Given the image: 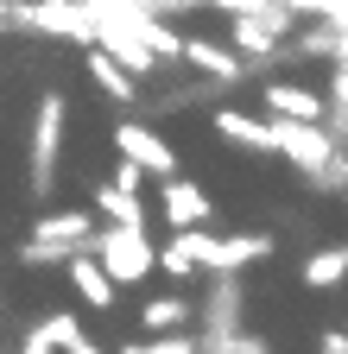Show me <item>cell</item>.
<instances>
[{
    "mask_svg": "<svg viewBox=\"0 0 348 354\" xmlns=\"http://www.w3.org/2000/svg\"><path fill=\"white\" fill-rule=\"evenodd\" d=\"M273 152L291 158V171L311 190H342L336 171H329L336 165V140L323 133V120H285V114H273Z\"/></svg>",
    "mask_w": 348,
    "mask_h": 354,
    "instance_id": "1",
    "label": "cell"
},
{
    "mask_svg": "<svg viewBox=\"0 0 348 354\" xmlns=\"http://www.w3.org/2000/svg\"><path fill=\"white\" fill-rule=\"evenodd\" d=\"M89 253H95V266H102V272H108L120 291L158 272V259H152V234H146V228H120V221H108V228H95Z\"/></svg>",
    "mask_w": 348,
    "mask_h": 354,
    "instance_id": "2",
    "label": "cell"
},
{
    "mask_svg": "<svg viewBox=\"0 0 348 354\" xmlns=\"http://www.w3.org/2000/svg\"><path fill=\"white\" fill-rule=\"evenodd\" d=\"M178 241L190 247L196 272H247V266H259L273 253V234H209L203 221L196 228H178Z\"/></svg>",
    "mask_w": 348,
    "mask_h": 354,
    "instance_id": "3",
    "label": "cell"
},
{
    "mask_svg": "<svg viewBox=\"0 0 348 354\" xmlns=\"http://www.w3.org/2000/svg\"><path fill=\"white\" fill-rule=\"evenodd\" d=\"M7 26L13 32H45V38H70V44H89V7L82 0H7Z\"/></svg>",
    "mask_w": 348,
    "mask_h": 354,
    "instance_id": "4",
    "label": "cell"
},
{
    "mask_svg": "<svg viewBox=\"0 0 348 354\" xmlns=\"http://www.w3.org/2000/svg\"><path fill=\"white\" fill-rule=\"evenodd\" d=\"M64 127H70V102H64V95H38V114H32V190H38V196L57 184Z\"/></svg>",
    "mask_w": 348,
    "mask_h": 354,
    "instance_id": "5",
    "label": "cell"
},
{
    "mask_svg": "<svg viewBox=\"0 0 348 354\" xmlns=\"http://www.w3.org/2000/svg\"><path fill=\"white\" fill-rule=\"evenodd\" d=\"M235 329H241V272H215L209 279V304H203V335H196V348L235 354Z\"/></svg>",
    "mask_w": 348,
    "mask_h": 354,
    "instance_id": "6",
    "label": "cell"
},
{
    "mask_svg": "<svg viewBox=\"0 0 348 354\" xmlns=\"http://www.w3.org/2000/svg\"><path fill=\"white\" fill-rule=\"evenodd\" d=\"M291 32H297V13L285 7V0H266V7L235 13V51L241 57H273Z\"/></svg>",
    "mask_w": 348,
    "mask_h": 354,
    "instance_id": "7",
    "label": "cell"
},
{
    "mask_svg": "<svg viewBox=\"0 0 348 354\" xmlns=\"http://www.w3.org/2000/svg\"><path fill=\"white\" fill-rule=\"evenodd\" d=\"M114 152H120V158H134L146 177H171V171H178V152H171L146 120H120V127H114Z\"/></svg>",
    "mask_w": 348,
    "mask_h": 354,
    "instance_id": "8",
    "label": "cell"
},
{
    "mask_svg": "<svg viewBox=\"0 0 348 354\" xmlns=\"http://www.w3.org/2000/svg\"><path fill=\"white\" fill-rule=\"evenodd\" d=\"M158 215L171 221V228H196V221H209V196L190 184V177H178V171H171V177H158Z\"/></svg>",
    "mask_w": 348,
    "mask_h": 354,
    "instance_id": "9",
    "label": "cell"
},
{
    "mask_svg": "<svg viewBox=\"0 0 348 354\" xmlns=\"http://www.w3.org/2000/svg\"><path fill=\"white\" fill-rule=\"evenodd\" d=\"M19 348H26V354H51V348L82 354V348H95V342H89V329H82L70 310H57V317H45L38 329H26V335H19Z\"/></svg>",
    "mask_w": 348,
    "mask_h": 354,
    "instance_id": "10",
    "label": "cell"
},
{
    "mask_svg": "<svg viewBox=\"0 0 348 354\" xmlns=\"http://www.w3.org/2000/svg\"><path fill=\"white\" fill-rule=\"evenodd\" d=\"M64 266H70V285H76V297L89 304V310H114V304H120V285H114L102 266H95V253H89V247H82V253H70Z\"/></svg>",
    "mask_w": 348,
    "mask_h": 354,
    "instance_id": "11",
    "label": "cell"
},
{
    "mask_svg": "<svg viewBox=\"0 0 348 354\" xmlns=\"http://www.w3.org/2000/svg\"><path fill=\"white\" fill-rule=\"evenodd\" d=\"M38 241H57V247H70V253H82L95 241V215L89 209H51V215H38V228H32Z\"/></svg>",
    "mask_w": 348,
    "mask_h": 354,
    "instance_id": "12",
    "label": "cell"
},
{
    "mask_svg": "<svg viewBox=\"0 0 348 354\" xmlns=\"http://www.w3.org/2000/svg\"><path fill=\"white\" fill-rule=\"evenodd\" d=\"M178 57H184V64H196V70H203L209 82H222V88L247 76L241 51H222V44H209V38H184V51H178Z\"/></svg>",
    "mask_w": 348,
    "mask_h": 354,
    "instance_id": "13",
    "label": "cell"
},
{
    "mask_svg": "<svg viewBox=\"0 0 348 354\" xmlns=\"http://www.w3.org/2000/svg\"><path fill=\"white\" fill-rule=\"evenodd\" d=\"M95 215H102V221H120V228H152L146 196H140V190H127V184H114V177L95 190Z\"/></svg>",
    "mask_w": 348,
    "mask_h": 354,
    "instance_id": "14",
    "label": "cell"
},
{
    "mask_svg": "<svg viewBox=\"0 0 348 354\" xmlns=\"http://www.w3.org/2000/svg\"><path fill=\"white\" fill-rule=\"evenodd\" d=\"M266 114H285V120H323V95L304 82H266Z\"/></svg>",
    "mask_w": 348,
    "mask_h": 354,
    "instance_id": "15",
    "label": "cell"
},
{
    "mask_svg": "<svg viewBox=\"0 0 348 354\" xmlns=\"http://www.w3.org/2000/svg\"><path fill=\"white\" fill-rule=\"evenodd\" d=\"M82 51H89V76H95V88H102L108 102H120V108H127V102L140 95V82L127 76V70H120V64H114V57L102 51V44H82Z\"/></svg>",
    "mask_w": 348,
    "mask_h": 354,
    "instance_id": "16",
    "label": "cell"
},
{
    "mask_svg": "<svg viewBox=\"0 0 348 354\" xmlns=\"http://www.w3.org/2000/svg\"><path fill=\"white\" fill-rule=\"evenodd\" d=\"M215 133H222V140H235V146L273 152V120H253V114H241V108H222V114H215Z\"/></svg>",
    "mask_w": 348,
    "mask_h": 354,
    "instance_id": "17",
    "label": "cell"
},
{
    "mask_svg": "<svg viewBox=\"0 0 348 354\" xmlns=\"http://www.w3.org/2000/svg\"><path fill=\"white\" fill-rule=\"evenodd\" d=\"M342 279H348V241H342V247H323V253L304 259V285H311V291H336Z\"/></svg>",
    "mask_w": 348,
    "mask_h": 354,
    "instance_id": "18",
    "label": "cell"
},
{
    "mask_svg": "<svg viewBox=\"0 0 348 354\" xmlns=\"http://www.w3.org/2000/svg\"><path fill=\"white\" fill-rule=\"evenodd\" d=\"M140 44H146V51L165 64V57H178V51H184V32H178V26H165L158 13H146V26H140Z\"/></svg>",
    "mask_w": 348,
    "mask_h": 354,
    "instance_id": "19",
    "label": "cell"
},
{
    "mask_svg": "<svg viewBox=\"0 0 348 354\" xmlns=\"http://www.w3.org/2000/svg\"><path fill=\"white\" fill-rule=\"evenodd\" d=\"M140 323H146V329H184V323H190V304H184V297H152V304L140 310Z\"/></svg>",
    "mask_w": 348,
    "mask_h": 354,
    "instance_id": "20",
    "label": "cell"
},
{
    "mask_svg": "<svg viewBox=\"0 0 348 354\" xmlns=\"http://www.w3.org/2000/svg\"><path fill=\"white\" fill-rule=\"evenodd\" d=\"M152 259H158V272H171V279H196V259H190V247L171 234L165 247H152Z\"/></svg>",
    "mask_w": 348,
    "mask_h": 354,
    "instance_id": "21",
    "label": "cell"
},
{
    "mask_svg": "<svg viewBox=\"0 0 348 354\" xmlns=\"http://www.w3.org/2000/svg\"><path fill=\"white\" fill-rule=\"evenodd\" d=\"M297 51H304V57H329V51H336V19L304 26V32H297Z\"/></svg>",
    "mask_w": 348,
    "mask_h": 354,
    "instance_id": "22",
    "label": "cell"
},
{
    "mask_svg": "<svg viewBox=\"0 0 348 354\" xmlns=\"http://www.w3.org/2000/svg\"><path fill=\"white\" fill-rule=\"evenodd\" d=\"M114 184H127V190H146V171H140L134 158H120V171H114Z\"/></svg>",
    "mask_w": 348,
    "mask_h": 354,
    "instance_id": "23",
    "label": "cell"
},
{
    "mask_svg": "<svg viewBox=\"0 0 348 354\" xmlns=\"http://www.w3.org/2000/svg\"><path fill=\"white\" fill-rule=\"evenodd\" d=\"M323 354H348V329H323Z\"/></svg>",
    "mask_w": 348,
    "mask_h": 354,
    "instance_id": "24",
    "label": "cell"
},
{
    "mask_svg": "<svg viewBox=\"0 0 348 354\" xmlns=\"http://www.w3.org/2000/svg\"><path fill=\"white\" fill-rule=\"evenodd\" d=\"M0 32H13V26H7V0H0Z\"/></svg>",
    "mask_w": 348,
    "mask_h": 354,
    "instance_id": "25",
    "label": "cell"
},
{
    "mask_svg": "<svg viewBox=\"0 0 348 354\" xmlns=\"http://www.w3.org/2000/svg\"><path fill=\"white\" fill-rule=\"evenodd\" d=\"M146 7H158V0H146Z\"/></svg>",
    "mask_w": 348,
    "mask_h": 354,
    "instance_id": "26",
    "label": "cell"
},
{
    "mask_svg": "<svg viewBox=\"0 0 348 354\" xmlns=\"http://www.w3.org/2000/svg\"><path fill=\"white\" fill-rule=\"evenodd\" d=\"M342 190H348V184H342Z\"/></svg>",
    "mask_w": 348,
    "mask_h": 354,
    "instance_id": "27",
    "label": "cell"
}]
</instances>
